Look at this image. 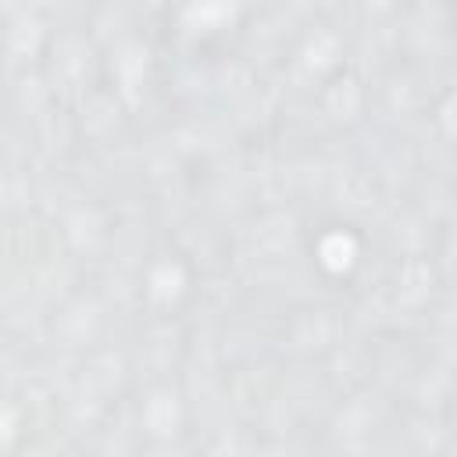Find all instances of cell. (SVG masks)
<instances>
[{
	"label": "cell",
	"mask_w": 457,
	"mask_h": 457,
	"mask_svg": "<svg viewBox=\"0 0 457 457\" xmlns=\"http://www.w3.org/2000/svg\"><path fill=\"white\" fill-rule=\"evenodd\" d=\"M446 18H450V29L457 36V0H446Z\"/></svg>",
	"instance_id": "1"
}]
</instances>
